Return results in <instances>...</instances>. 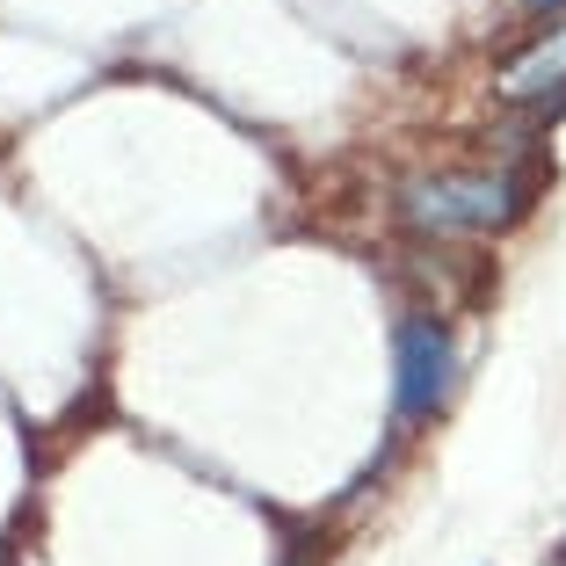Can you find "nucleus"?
<instances>
[{
  "mask_svg": "<svg viewBox=\"0 0 566 566\" xmlns=\"http://www.w3.org/2000/svg\"><path fill=\"white\" fill-rule=\"evenodd\" d=\"M523 211L516 175H421L400 189V218L421 233H472V226H501Z\"/></svg>",
  "mask_w": 566,
  "mask_h": 566,
  "instance_id": "1",
  "label": "nucleus"
},
{
  "mask_svg": "<svg viewBox=\"0 0 566 566\" xmlns=\"http://www.w3.org/2000/svg\"><path fill=\"white\" fill-rule=\"evenodd\" d=\"M450 392V334L436 319L400 327V415H429Z\"/></svg>",
  "mask_w": 566,
  "mask_h": 566,
  "instance_id": "2",
  "label": "nucleus"
},
{
  "mask_svg": "<svg viewBox=\"0 0 566 566\" xmlns=\"http://www.w3.org/2000/svg\"><path fill=\"white\" fill-rule=\"evenodd\" d=\"M501 102H516V109H545V102H566V22H552L531 51H516L509 66H501Z\"/></svg>",
  "mask_w": 566,
  "mask_h": 566,
  "instance_id": "3",
  "label": "nucleus"
},
{
  "mask_svg": "<svg viewBox=\"0 0 566 566\" xmlns=\"http://www.w3.org/2000/svg\"><path fill=\"white\" fill-rule=\"evenodd\" d=\"M537 8H566V0H537Z\"/></svg>",
  "mask_w": 566,
  "mask_h": 566,
  "instance_id": "4",
  "label": "nucleus"
},
{
  "mask_svg": "<svg viewBox=\"0 0 566 566\" xmlns=\"http://www.w3.org/2000/svg\"><path fill=\"white\" fill-rule=\"evenodd\" d=\"M559 566H566V545H559Z\"/></svg>",
  "mask_w": 566,
  "mask_h": 566,
  "instance_id": "5",
  "label": "nucleus"
}]
</instances>
